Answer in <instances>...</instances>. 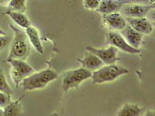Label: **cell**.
<instances>
[{
	"label": "cell",
	"instance_id": "6da1fadb",
	"mask_svg": "<svg viewBox=\"0 0 155 116\" xmlns=\"http://www.w3.org/2000/svg\"><path fill=\"white\" fill-rule=\"evenodd\" d=\"M9 27L14 32V38L10 46L7 59L25 60L30 52V45L26 33L11 23L9 24Z\"/></svg>",
	"mask_w": 155,
	"mask_h": 116
},
{
	"label": "cell",
	"instance_id": "7a4b0ae2",
	"mask_svg": "<svg viewBox=\"0 0 155 116\" xmlns=\"http://www.w3.org/2000/svg\"><path fill=\"white\" fill-rule=\"evenodd\" d=\"M57 78V72L51 69L35 72L23 80V90L30 91L41 89Z\"/></svg>",
	"mask_w": 155,
	"mask_h": 116
},
{
	"label": "cell",
	"instance_id": "3957f363",
	"mask_svg": "<svg viewBox=\"0 0 155 116\" xmlns=\"http://www.w3.org/2000/svg\"><path fill=\"white\" fill-rule=\"evenodd\" d=\"M128 72L127 69L121 66L115 64L104 65L92 72V84H99L111 82Z\"/></svg>",
	"mask_w": 155,
	"mask_h": 116
},
{
	"label": "cell",
	"instance_id": "277c9868",
	"mask_svg": "<svg viewBox=\"0 0 155 116\" xmlns=\"http://www.w3.org/2000/svg\"><path fill=\"white\" fill-rule=\"evenodd\" d=\"M7 62L12 66L11 76L16 88L25 79L35 72V69L23 60L7 59Z\"/></svg>",
	"mask_w": 155,
	"mask_h": 116
},
{
	"label": "cell",
	"instance_id": "5b68a950",
	"mask_svg": "<svg viewBox=\"0 0 155 116\" xmlns=\"http://www.w3.org/2000/svg\"><path fill=\"white\" fill-rule=\"evenodd\" d=\"M92 72L84 68L69 70L64 73L62 79V89L66 92L71 88L78 89L81 83L91 78Z\"/></svg>",
	"mask_w": 155,
	"mask_h": 116
},
{
	"label": "cell",
	"instance_id": "8992f818",
	"mask_svg": "<svg viewBox=\"0 0 155 116\" xmlns=\"http://www.w3.org/2000/svg\"><path fill=\"white\" fill-rule=\"evenodd\" d=\"M106 43L112 45L117 50L130 54H138L141 52L140 50L135 49L127 43L120 33L110 31L106 33Z\"/></svg>",
	"mask_w": 155,
	"mask_h": 116
},
{
	"label": "cell",
	"instance_id": "52a82bcc",
	"mask_svg": "<svg viewBox=\"0 0 155 116\" xmlns=\"http://www.w3.org/2000/svg\"><path fill=\"white\" fill-rule=\"evenodd\" d=\"M87 50L99 58L106 65L115 64L117 61L120 60L117 57L119 50L112 45L106 49H97L89 46L87 47Z\"/></svg>",
	"mask_w": 155,
	"mask_h": 116
},
{
	"label": "cell",
	"instance_id": "ba28073f",
	"mask_svg": "<svg viewBox=\"0 0 155 116\" xmlns=\"http://www.w3.org/2000/svg\"><path fill=\"white\" fill-rule=\"evenodd\" d=\"M102 21L104 26L113 31H121L127 25L125 18L118 12L104 14Z\"/></svg>",
	"mask_w": 155,
	"mask_h": 116
},
{
	"label": "cell",
	"instance_id": "9c48e42d",
	"mask_svg": "<svg viewBox=\"0 0 155 116\" xmlns=\"http://www.w3.org/2000/svg\"><path fill=\"white\" fill-rule=\"evenodd\" d=\"M125 19L127 24L130 25L131 28L142 35H150L153 31L152 24L145 17H126Z\"/></svg>",
	"mask_w": 155,
	"mask_h": 116
},
{
	"label": "cell",
	"instance_id": "30bf717a",
	"mask_svg": "<svg viewBox=\"0 0 155 116\" xmlns=\"http://www.w3.org/2000/svg\"><path fill=\"white\" fill-rule=\"evenodd\" d=\"M120 33L130 46L135 49L140 50L143 38L142 34L131 28L128 24L124 29L120 31Z\"/></svg>",
	"mask_w": 155,
	"mask_h": 116
},
{
	"label": "cell",
	"instance_id": "8fae6325",
	"mask_svg": "<svg viewBox=\"0 0 155 116\" xmlns=\"http://www.w3.org/2000/svg\"><path fill=\"white\" fill-rule=\"evenodd\" d=\"M122 8L123 13L126 17L142 18L148 14L149 11L154 8V5H142L139 4H127Z\"/></svg>",
	"mask_w": 155,
	"mask_h": 116
},
{
	"label": "cell",
	"instance_id": "7c38bea8",
	"mask_svg": "<svg viewBox=\"0 0 155 116\" xmlns=\"http://www.w3.org/2000/svg\"><path fill=\"white\" fill-rule=\"evenodd\" d=\"M82 67L92 72L105 65L103 62L95 55L89 52L83 59H78Z\"/></svg>",
	"mask_w": 155,
	"mask_h": 116
},
{
	"label": "cell",
	"instance_id": "4fadbf2b",
	"mask_svg": "<svg viewBox=\"0 0 155 116\" xmlns=\"http://www.w3.org/2000/svg\"><path fill=\"white\" fill-rule=\"evenodd\" d=\"M25 32L30 44H31V45L33 47L35 51L40 54H42L44 52V48L38 30L31 25L26 29Z\"/></svg>",
	"mask_w": 155,
	"mask_h": 116
},
{
	"label": "cell",
	"instance_id": "5bb4252c",
	"mask_svg": "<svg viewBox=\"0 0 155 116\" xmlns=\"http://www.w3.org/2000/svg\"><path fill=\"white\" fill-rule=\"evenodd\" d=\"M122 5L123 4L118 0H102L96 11L104 14L117 12Z\"/></svg>",
	"mask_w": 155,
	"mask_h": 116
},
{
	"label": "cell",
	"instance_id": "9a60e30c",
	"mask_svg": "<svg viewBox=\"0 0 155 116\" xmlns=\"http://www.w3.org/2000/svg\"><path fill=\"white\" fill-rule=\"evenodd\" d=\"M5 14L9 17L18 26L26 29L31 26V23L28 16L23 12L7 10Z\"/></svg>",
	"mask_w": 155,
	"mask_h": 116
},
{
	"label": "cell",
	"instance_id": "2e32d148",
	"mask_svg": "<svg viewBox=\"0 0 155 116\" xmlns=\"http://www.w3.org/2000/svg\"><path fill=\"white\" fill-rule=\"evenodd\" d=\"M23 95L15 101H11L7 106L2 109L3 114L5 116H17L21 111V101L24 98Z\"/></svg>",
	"mask_w": 155,
	"mask_h": 116
},
{
	"label": "cell",
	"instance_id": "e0dca14e",
	"mask_svg": "<svg viewBox=\"0 0 155 116\" xmlns=\"http://www.w3.org/2000/svg\"><path fill=\"white\" fill-rule=\"evenodd\" d=\"M140 107L134 103H125L117 113V116H140L141 114Z\"/></svg>",
	"mask_w": 155,
	"mask_h": 116
},
{
	"label": "cell",
	"instance_id": "ac0fdd59",
	"mask_svg": "<svg viewBox=\"0 0 155 116\" xmlns=\"http://www.w3.org/2000/svg\"><path fill=\"white\" fill-rule=\"evenodd\" d=\"M26 0H10L8 4L7 10L23 12L26 10Z\"/></svg>",
	"mask_w": 155,
	"mask_h": 116
},
{
	"label": "cell",
	"instance_id": "d6986e66",
	"mask_svg": "<svg viewBox=\"0 0 155 116\" xmlns=\"http://www.w3.org/2000/svg\"><path fill=\"white\" fill-rule=\"evenodd\" d=\"M0 91L8 95H11L13 93L12 89L8 84L5 72L1 67H0Z\"/></svg>",
	"mask_w": 155,
	"mask_h": 116
},
{
	"label": "cell",
	"instance_id": "ffe728a7",
	"mask_svg": "<svg viewBox=\"0 0 155 116\" xmlns=\"http://www.w3.org/2000/svg\"><path fill=\"white\" fill-rule=\"evenodd\" d=\"M102 0H84L85 8L90 10H97Z\"/></svg>",
	"mask_w": 155,
	"mask_h": 116
},
{
	"label": "cell",
	"instance_id": "44dd1931",
	"mask_svg": "<svg viewBox=\"0 0 155 116\" xmlns=\"http://www.w3.org/2000/svg\"><path fill=\"white\" fill-rule=\"evenodd\" d=\"M11 101V95L0 91V109L5 108Z\"/></svg>",
	"mask_w": 155,
	"mask_h": 116
},
{
	"label": "cell",
	"instance_id": "7402d4cb",
	"mask_svg": "<svg viewBox=\"0 0 155 116\" xmlns=\"http://www.w3.org/2000/svg\"><path fill=\"white\" fill-rule=\"evenodd\" d=\"M8 42V38L6 36L0 35V51L3 50Z\"/></svg>",
	"mask_w": 155,
	"mask_h": 116
},
{
	"label": "cell",
	"instance_id": "603a6c76",
	"mask_svg": "<svg viewBox=\"0 0 155 116\" xmlns=\"http://www.w3.org/2000/svg\"><path fill=\"white\" fill-rule=\"evenodd\" d=\"M10 0H0V5H5L8 4Z\"/></svg>",
	"mask_w": 155,
	"mask_h": 116
},
{
	"label": "cell",
	"instance_id": "cb8c5ba5",
	"mask_svg": "<svg viewBox=\"0 0 155 116\" xmlns=\"http://www.w3.org/2000/svg\"><path fill=\"white\" fill-rule=\"evenodd\" d=\"M0 35L1 36H6V32L0 28Z\"/></svg>",
	"mask_w": 155,
	"mask_h": 116
},
{
	"label": "cell",
	"instance_id": "d4e9b609",
	"mask_svg": "<svg viewBox=\"0 0 155 116\" xmlns=\"http://www.w3.org/2000/svg\"><path fill=\"white\" fill-rule=\"evenodd\" d=\"M47 116H59V114L58 113H52V114H49V115Z\"/></svg>",
	"mask_w": 155,
	"mask_h": 116
},
{
	"label": "cell",
	"instance_id": "484cf974",
	"mask_svg": "<svg viewBox=\"0 0 155 116\" xmlns=\"http://www.w3.org/2000/svg\"><path fill=\"white\" fill-rule=\"evenodd\" d=\"M2 114H3V110L0 109V115H1Z\"/></svg>",
	"mask_w": 155,
	"mask_h": 116
}]
</instances>
